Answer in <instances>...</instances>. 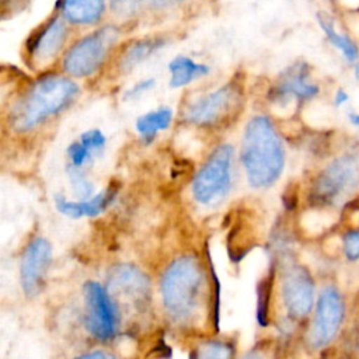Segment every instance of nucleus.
I'll list each match as a JSON object with an SVG mask.
<instances>
[{"instance_id": "19", "label": "nucleus", "mask_w": 359, "mask_h": 359, "mask_svg": "<svg viewBox=\"0 0 359 359\" xmlns=\"http://www.w3.org/2000/svg\"><path fill=\"white\" fill-rule=\"evenodd\" d=\"M165 43L161 38H147L133 42L122 55L119 67L122 72H129L146 59H149L154 52H157L160 48H163Z\"/></svg>"}, {"instance_id": "28", "label": "nucleus", "mask_w": 359, "mask_h": 359, "mask_svg": "<svg viewBox=\"0 0 359 359\" xmlns=\"http://www.w3.org/2000/svg\"><path fill=\"white\" fill-rule=\"evenodd\" d=\"M156 84L154 79H144L142 81H137L133 87H130L126 93H125V98L128 100H133V98H137L140 97L143 93L149 91L150 88H153Z\"/></svg>"}, {"instance_id": "11", "label": "nucleus", "mask_w": 359, "mask_h": 359, "mask_svg": "<svg viewBox=\"0 0 359 359\" xmlns=\"http://www.w3.org/2000/svg\"><path fill=\"white\" fill-rule=\"evenodd\" d=\"M52 262V245L43 237H34L24 248L20 265V280L22 292L32 299L45 286L48 269Z\"/></svg>"}, {"instance_id": "32", "label": "nucleus", "mask_w": 359, "mask_h": 359, "mask_svg": "<svg viewBox=\"0 0 359 359\" xmlns=\"http://www.w3.org/2000/svg\"><path fill=\"white\" fill-rule=\"evenodd\" d=\"M349 121H351L353 125L359 126V114H356V112H351V114H349Z\"/></svg>"}, {"instance_id": "22", "label": "nucleus", "mask_w": 359, "mask_h": 359, "mask_svg": "<svg viewBox=\"0 0 359 359\" xmlns=\"http://www.w3.org/2000/svg\"><path fill=\"white\" fill-rule=\"evenodd\" d=\"M234 355V345L224 341H206L195 348L196 358H230Z\"/></svg>"}, {"instance_id": "27", "label": "nucleus", "mask_w": 359, "mask_h": 359, "mask_svg": "<svg viewBox=\"0 0 359 359\" xmlns=\"http://www.w3.org/2000/svg\"><path fill=\"white\" fill-rule=\"evenodd\" d=\"M344 251L348 259H359V230L348 231L344 236Z\"/></svg>"}, {"instance_id": "16", "label": "nucleus", "mask_w": 359, "mask_h": 359, "mask_svg": "<svg viewBox=\"0 0 359 359\" xmlns=\"http://www.w3.org/2000/svg\"><path fill=\"white\" fill-rule=\"evenodd\" d=\"M63 18L76 25H93L101 20L105 0H60Z\"/></svg>"}, {"instance_id": "10", "label": "nucleus", "mask_w": 359, "mask_h": 359, "mask_svg": "<svg viewBox=\"0 0 359 359\" xmlns=\"http://www.w3.org/2000/svg\"><path fill=\"white\" fill-rule=\"evenodd\" d=\"M280 290L287 314L300 320L306 317L314 303V282L310 272L299 264H287L280 276Z\"/></svg>"}, {"instance_id": "34", "label": "nucleus", "mask_w": 359, "mask_h": 359, "mask_svg": "<svg viewBox=\"0 0 359 359\" xmlns=\"http://www.w3.org/2000/svg\"><path fill=\"white\" fill-rule=\"evenodd\" d=\"M355 70H356V76H358V79H359V65L355 67Z\"/></svg>"}, {"instance_id": "26", "label": "nucleus", "mask_w": 359, "mask_h": 359, "mask_svg": "<svg viewBox=\"0 0 359 359\" xmlns=\"http://www.w3.org/2000/svg\"><path fill=\"white\" fill-rule=\"evenodd\" d=\"M80 140L93 151V153H100L107 139L104 136V133L98 129H91V130H86L80 135Z\"/></svg>"}, {"instance_id": "23", "label": "nucleus", "mask_w": 359, "mask_h": 359, "mask_svg": "<svg viewBox=\"0 0 359 359\" xmlns=\"http://www.w3.org/2000/svg\"><path fill=\"white\" fill-rule=\"evenodd\" d=\"M208 261H209V272H210V316H212V324L216 331H219V302H220V283L217 280L210 254L208 252Z\"/></svg>"}, {"instance_id": "33", "label": "nucleus", "mask_w": 359, "mask_h": 359, "mask_svg": "<svg viewBox=\"0 0 359 359\" xmlns=\"http://www.w3.org/2000/svg\"><path fill=\"white\" fill-rule=\"evenodd\" d=\"M114 4H121L122 1H125V0H111Z\"/></svg>"}, {"instance_id": "29", "label": "nucleus", "mask_w": 359, "mask_h": 359, "mask_svg": "<svg viewBox=\"0 0 359 359\" xmlns=\"http://www.w3.org/2000/svg\"><path fill=\"white\" fill-rule=\"evenodd\" d=\"M111 353H107L104 351H94V352H88L84 355H80V358H111Z\"/></svg>"}, {"instance_id": "18", "label": "nucleus", "mask_w": 359, "mask_h": 359, "mask_svg": "<svg viewBox=\"0 0 359 359\" xmlns=\"http://www.w3.org/2000/svg\"><path fill=\"white\" fill-rule=\"evenodd\" d=\"M172 121V111L170 108H158L140 115L136 119V130L144 142H150L161 130H165Z\"/></svg>"}, {"instance_id": "5", "label": "nucleus", "mask_w": 359, "mask_h": 359, "mask_svg": "<svg viewBox=\"0 0 359 359\" xmlns=\"http://www.w3.org/2000/svg\"><path fill=\"white\" fill-rule=\"evenodd\" d=\"M116 27H102L79 39L63 56V70L73 77H88L100 70L111 48L118 41Z\"/></svg>"}, {"instance_id": "8", "label": "nucleus", "mask_w": 359, "mask_h": 359, "mask_svg": "<svg viewBox=\"0 0 359 359\" xmlns=\"http://www.w3.org/2000/svg\"><path fill=\"white\" fill-rule=\"evenodd\" d=\"M86 328L98 341H109L116 335L119 311L109 292L95 280L84 283Z\"/></svg>"}, {"instance_id": "15", "label": "nucleus", "mask_w": 359, "mask_h": 359, "mask_svg": "<svg viewBox=\"0 0 359 359\" xmlns=\"http://www.w3.org/2000/svg\"><path fill=\"white\" fill-rule=\"evenodd\" d=\"M116 192V187L109 185L101 194L83 201H69L66 196L59 194L55 196V206L62 215L67 217H95L112 203Z\"/></svg>"}, {"instance_id": "4", "label": "nucleus", "mask_w": 359, "mask_h": 359, "mask_svg": "<svg viewBox=\"0 0 359 359\" xmlns=\"http://www.w3.org/2000/svg\"><path fill=\"white\" fill-rule=\"evenodd\" d=\"M243 97L241 84L233 80L191 102L184 111V121L202 128L223 126L240 114Z\"/></svg>"}, {"instance_id": "30", "label": "nucleus", "mask_w": 359, "mask_h": 359, "mask_svg": "<svg viewBox=\"0 0 359 359\" xmlns=\"http://www.w3.org/2000/svg\"><path fill=\"white\" fill-rule=\"evenodd\" d=\"M334 100H335V104H337V105H341V104H344V102L348 101V94H346L344 90H338Z\"/></svg>"}, {"instance_id": "2", "label": "nucleus", "mask_w": 359, "mask_h": 359, "mask_svg": "<svg viewBox=\"0 0 359 359\" xmlns=\"http://www.w3.org/2000/svg\"><path fill=\"white\" fill-rule=\"evenodd\" d=\"M240 156L251 187L266 188L278 181L285 165V151L268 116L257 115L248 121Z\"/></svg>"}, {"instance_id": "17", "label": "nucleus", "mask_w": 359, "mask_h": 359, "mask_svg": "<svg viewBox=\"0 0 359 359\" xmlns=\"http://www.w3.org/2000/svg\"><path fill=\"white\" fill-rule=\"evenodd\" d=\"M170 70V87L180 88L198 77L206 76L209 73V66L203 63H196L188 56H177L168 63Z\"/></svg>"}, {"instance_id": "6", "label": "nucleus", "mask_w": 359, "mask_h": 359, "mask_svg": "<svg viewBox=\"0 0 359 359\" xmlns=\"http://www.w3.org/2000/svg\"><path fill=\"white\" fill-rule=\"evenodd\" d=\"M233 146L223 143L216 146L192 181V196L196 202L208 205L223 196L231 184Z\"/></svg>"}, {"instance_id": "1", "label": "nucleus", "mask_w": 359, "mask_h": 359, "mask_svg": "<svg viewBox=\"0 0 359 359\" xmlns=\"http://www.w3.org/2000/svg\"><path fill=\"white\" fill-rule=\"evenodd\" d=\"M76 81L60 74H45L34 80L13 102L8 112V126L17 133H25L66 109L77 97Z\"/></svg>"}, {"instance_id": "14", "label": "nucleus", "mask_w": 359, "mask_h": 359, "mask_svg": "<svg viewBox=\"0 0 359 359\" xmlns=\"http://www.w3.org/2000/svg\"><path fill=\"white\" fill-rule=\"evenodd\" d=\"M111 290L129 297L132 302L142 304L149 299L150 282L143 271L130 264H118L111 268L108 275Z\"/></svg>"}, {"instance_id": "3", "label": "nucleus", "mask_w": 359, "mask_h": 359, "mask_svg": "<svg viewBox=\"0 0 359 359\" xmlns=\"http://www.w3.org/2000/svg\"><path fill=\"white\" fill-rule=\"evenodd\" d=\"M206 271L196 255H181L164 271L160 282L164 309L177 323H189L201 311L205 290Z\"/></svg>"}, {"instance_id": "7", "label": "nucleus", "mask_w": 359, "mask_h": 359, "mask_svg": "<svg viewBox=\"0 0 359 359\" xmlns=\"http://www.w3.org/2000/svg\"><path fill=\"white\" fill-rule=\"evenodd\" d=\"M359 185V154L335 158L316 178L310 199L316 205H330Z\"/></svg>"}, {"instance_id": "31", "label": "nucleus", "mask_w": 359, "mask_h": 359, "mask_svg": "<svg viewBox=\"0 0 359 359\" xmlns=\"http://www.w3.org/2000/svg\"><path fill=\"white\" fill-rule=\"evenodd\" d=\"M149 4L156 6V7H163V6H168L174 1H181V0H146Z\"/></svg>"}, {"instance_id": "21", "label": "nucleus", "mask_w": 359, "mask_h": 359, "mask_svg": "<svg viewBox=\"0 0 359 359\" xmlns=\"http://www.w3.org/2000/svg\"><path fill=\"white\" fill-rule=\"evenodd\" d=\"M273 272L269 271L265 278H262L257 285V321L261 327H268L269 324V302L272 293Z\"/></svg>"}, {"instance_id": "13", "label": "nucleus", "mask_w": 359, "mask_h": 359, "mask_svg": "<svg viewBox=\"0 0 359 359\" xmlns=\"http://www.w3.org/2000/svg\"><path fill=\"white\" fill-rule=\"evenodd\" d=\"M318 93V87L309 81V66L297 62L289 66L271 90L269 100L273 102H287L290 100H309Z\"/></svg>"}, {"instance_id": "20", "label": "nucleus", "mask_w": 359, "mask_h": 359, "mask_svg": "<svg viewBox=\"0 0 359 359\" xmlns=\"http://www.w3.org/2000/svg\"><path fill=\"white\" fill-rule=\"evenodd\" d=\"M317 20H318V24H320L321 29H323L324 34L327 35L328 41H330L335 48H338L349 62L358 60V57H359V49H358V46H356L355 42L351 41L348 36L341 35V34H338V32L335 31L332 18H331L328 14H325V13H317Z\"/></svg>"}, {"instance_id": "12", "label": "nucleus", "mask_w": 359, "mask_h": 359, "mask_svg": "<svg viewBox=\"0 0 359 359\" xmlns=\"http://www.w3.org/2000/svg\"><path fill=\"white\" fill-rule=\"evenodd\" d=\"M67 38V27L60 17H52L27 42V53L34 66L50 63L63 48Z\"/></svg>"}, {"instance_id": "25", "label": "nucleus", "mask_w": 359, "mask_h": 359, "mask_svg": "<svg viewBox=\"0 0 359 359\" xmlns=\"http://www.w3.org/2000/svg\"><path fill=\"white\" fill-rule=\"evenodd\" d=\"M94 153L79 139L69 144L67 147V157H69V165L83 168L86 163L91 160V156Z\"/></svg>"}, {"instance_id": "24", "label": "nucleus", "mask_w": 359, "mask_h": 359, "mask_svg": "<svg viewBox=\"0 0 359 359\" xmlns=\"http://www.w3.org/2000/svg\"><path fill=\"white\" fill-rule=\"evenodd\" d=\"M69 177H70V182H72V187L74 189V194L81 198V199H87L91 196L93 194V185L91 182L86 178L84 172L81 171V168H77V167H72L69 165Z\"/></svg>"}, {"instance_id": "9", "label": "nucleus", "mask_w": 359, "mask_h": 359, "mask_svg": "<svg viewBox=\"0 0 359 359\" xmlns=\"http://www.w3.org/2000/svg\"><path fill=\"white\" fill-rule=\"evenodd\" d=\"M344 300L335 287H325L317 300L316 313L309 334V344L314 349L328 345L338 334L344 321Z\"/></svg>"}]
</instances>
